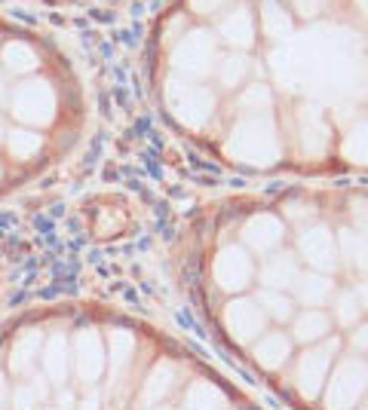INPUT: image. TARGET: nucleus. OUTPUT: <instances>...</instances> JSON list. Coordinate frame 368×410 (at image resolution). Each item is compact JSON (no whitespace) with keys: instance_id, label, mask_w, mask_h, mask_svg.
Wrapping results in <instances>:
<instances>
[{"instance_id":"obj_2","label":"nucleus","mask_w":368,"mask_h":410,"mask_svg":"<svg viewBox=\"0 0 368 410\" xmlns=\"http://www.w3.org/2000/svg\"><path fill=\"white\" fill-rule=\"evenodd\" d=\"M0 58H4L6 71H13V74H28V71H34V67H37V62H40L37 52L28 43H22V40L6 43L4 52H0Z\"/></svg>"},{"instance_id":"obj_3","label":"nucleus","mask_w":368,"mask_h":410,"mask_svg":"<svg viewBox=\"0 0 368 410\" xmlns=\"http://www.w3.org/2000/svg\"><path fill=\"white\" fill-rule=\"evenodd\" d=\"M37 346H40V334H22L18 337V343L13 349V358H9V365H13L16 374H28L34 365V358H37Z\"/></svg>"},{"instance_id":"obj_4","label":"nucleus","mask_w":368,"mask_h":410,"mask_svg":"<svg viewBox=\"0 0 368 410\" xmlns=\"http://www.w3.org/2000/svg\"><path fill=\"white\" fill-rule=\"evenodd\" d=\"M6 150H9V156H16V160H31V156H37V150H40V138H37L34 132L16 129V132H9V138H6Z\"/></svg>"},{"instance_id":"obj_9","label":"nucleus","mask_w":368,"mask_h":410,"mask_svg":"<svg viewBox=\"0 0 368 410\" xmlns=\"http://www.w3.org/2000/svg\"><path fill=\"white\" fill-rule=\"evenodd\" d=\"M9 99V89H6V80H4V74H0V101H6Z\"/></svg>"},{"instance_id":"obj_8","label":"nucleus","mask_w":368,"mask_h":410,"mask_svg":"<svg viewBox=\"0 0 368 410\" xmlns=\"http://www.w3.org/2000/svg\"><path fill=\"white\" fill-rule=\"evenodd\" d=\"M353 343H356V346H365V343H368V325L362 328V334H359V337H353Z\"/></svg>"},{"instance_id":"obj_10","label":"nucleus","mask_w":368,"mask_h":410,"mask_svg":"<svg viewBox=\"0 0 368 410\" xmlns=\"http://www.w3.org/2000/svg\"><path fill=\"white\" fill-rule=\"evenodd\" d=\"M0 138H4V123H0Z\"/></svg>"},{"instance_id":"obj_1","label":"nucleus","mask_w":368,"mask_h":410,"mask_svg":"<svg viewBox=\"0 0 368 410\" xmlns=\"http://www.w3.org/2000/svg\"><path fill=\"white\" fill-rule=\"evenodd\" d=\"M9 111L25 123H50L53 120V89L43 80L22 83L18 89L9 95Z\"/></svg>"},{"instance_id":"obj_7","label":"nucleus","mask_w":368,"mask_h":410,"mask_svg":"<svg viewBox=\"0 0 368 410\" xmlns=\"http://www.w3.org/2000/svg\"><path fill=\"white\" fill-rule=\"evenodd\" d=\"M4 404H6V379L0 374V410H4Z\"/></svg>"},{"instance_id":"obj_6","label":"nucleus","mask_w":368,"mask_h":410,"mask_svg":"<svg viewBox=\"0 0 368 410\" xmlns=\"http://www.w3.org/2000/svg\"><path fill=\"white\" fill-rule=\"evenodd\" d=\"M43 392H34V389H28V386H22V389H16V401H13V407L16 410H37V398H40Z\"/></svg>"},{"instance_id":"obj_5","label":"nucleus","mask_w":368,"mask_h":410,"mask_svg":"<svg viewBox=\"0 0 368 410\" xmlns=\"http://www.w3.org/2000/svg\"><path fill=\"white\" fill-rule=\"evenodd\" d=\"M46 370H50V379H65V340L55 337L50 353H46Z\"/></svg>"}]
</instances>
